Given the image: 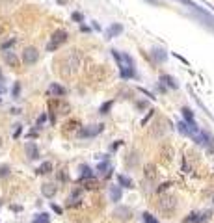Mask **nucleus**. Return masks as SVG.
Returning <instances> with one entry per match:
<instances>
[{"mask_svg": "<svg viewBox=\"0 0 214 223\" xmlns=\"http://www.w3.org/2000/svg\"><path fill=\"white\" fill-rule=\"evenodd\" d=\"M112 56L117 60V65H119V73H121V78L129 80L134 76V61L129 54H121L117 50H112Z\"/></svg>", "mask_w": 214, "mask_h": 223, "instance_id": "nucleus-1", "label": "nucleus"}, {"mask_svg": "<svg viewBox=\"0 0 214 223\" xmlns=\"http://www.w3.org/2000/svg\"><path fill=\"white\" fill-rule=\"evenodd\" d=\"M156 208L162 212V214H171L175 208H177V199L170 193H166V195H160L158 197V203H156Z\"/></svg>", "mask_w": 214, "mask_h": 223, "instance_id": "nucleus-2", "label": "nucleus"}, {"mask_svg": "<svg viewBox=\"0 0 214 223\" xmlns=\"http://www.w3.org/2000/svg\"><path fill=\"white\" fill-rule=\"evenodd\" d=\"M65 41H67V32H65V30H56V32L52 34V37H51L49 45H47V50H49V52L58 50Z\"/></svg>", "mask_w": 214, "mask_h": 223, "instance_id": "nucleus-3", "label": "nucleus"}, {"mask_svg": "<svg viewBox=\"0 0 214 223\" xmlns=\"http://www.w3.org/2000/svg\"><path fill=\"white\" fill-rule=\"evenodd\" d=\"M199 145H205V147H208V149H212L214 147V136H212V134L210 132H207V130H197L196 134H194V136H192Z\"/></svg>", "mask_w": 214, "mask_h": 223, "instance_id": "nucleus-4", "label": "nucleus"}, {"mask_svg": "<svg viewBox=\"0 0 214 223\" xmlns=\"http://www.w3.org/2000/svg\"><path fill=\"white\" fill-rule=\"evenodd\" d=\"M37 60H39V52H37L36 47H26L24 50H22V61H24L26 65H34Z\"/></svg>", "mask_w": 214, "mask_h": 223, "instance_id": "nucleus-5", "label": "nucleus"}, {"mask_svg": "<svg viewBox=\"0 0 214 223\" xmlns=\"http://www.w3.org/2000/svg\"><path fill=\"white\" fill-rule=\"evenodd\" d=\"M99 132H103V125H89V126H84L80 130V136L82 138H93V136H97Z\"/></svg>", "mask_w": 214, "mask_h": 223, "instance_id": "nucleus-6", "label": "nucleus"}, {"mask_svg": "<svg viewBox=\"0 0 214 223\" xmlns=\"http://www.w3.org/2000/svg\"><path fill=\"white\" fill-rule=\"evenodd\" d=\"M144 181L147 182V186H153L156 181V171H155V164H147L145 171H144Z\"/></svg>", "mask_w": 214, "mask_h": 223, "instance_id": "nucleus-7", "label": "nucleus"}, {"mask_svg": "<svg viewBox=\"0 0 214 223\" xmlns=\"http://www.w3.org/2000/svg\"><path fill=\"white\" fill-rule=\"evenodd\" d=\"M67 67H69V75H73L78 71V67H80V58L77 54H69L67 58Z\"/></svg>", "mask_w": 214, "mask_h": 223, "instance_id": "nucleus-8", "label": "nucleus"}, {"mask_svg": "<svg viewBox=\"0 0 214 223\" xmlns=\"http://www.w3.org/2000/svg\"><path fill=\"white\" fill-rule=\"evenodd\" d=\"M173 154H175L173 145H170V143H164V145L160 147V156H162V160H164V162H170V160L173 158Z\"/></svg>", "mask_w": 214, "mask_h": 223, "instance_id": "nucleus-9", "label": "nucleus"}, {"mask_svg": "<svg viewBox=\"0 0 214 223\" xmlns=\"http://www.w3.org/2000/svg\"><path fill=\"white\" fill-rule=\"evenodd\" d=\"M130 208H127V207H117L115 210H114V216L119 219V221H129L130 219Z\"/></svg>", "mask_w": 214, "mask_h": 223, "instance_id": "nucleus-10", "label": "nucleus"}, {"mask_svg": "<svg viewBox=\"0 0 214 223\" xmlns=\"http://www.w3.org/2000/svg\"><path fill=\"white\" fill-rule=\"evenodd\" d=\"M2 54H4V61H6L9 67L17 69V67H19V58H17V54H15V52H11V50H4Z\"/></svg>", "mask_w": 214, "mask_h": 223, "instance_id": "nucleus-11", "label": "nucleus"}, {"mask_svg": "<svg viewBox=\"0 0 214 223\" xmlns=\"http://www.w3.org/2000/svg\"><path fill=\"white\" fill-rule=\"evenodd\" d=\"M24 151H26V156H28L30 160L39 158V149H37V145H36L34 141H28V143L24 145Z\"/></svg>", "mask_w": 214, "mask_h": 223, "instance_id": "nucleus-12", "label": "nucleus"}, {"mask_svg": "<svg viewBox=\"0 0 214 223\" xmlns=\"http://www.w3.org/2000/svg\"><path fill=\"white\" fill-rule=\"evenodd\" d=\"M97 171H99V175H103V177H110V173H112L110 162H108V160H101L99 166H97Z\"/></svg>", "mask_w": 214, "mask_h": 223, "instance_id": "nucleus-13", "label": "nucleus"}, {"mask_svg": "<svg viewBox=\"0 0 214 223\" xmlns=\"http://www.w3.org/2000/svg\"><path fill=\"white\" fill-rule=\"evenodd\" d=\"M49 95H52V97H63L65 95V87L60 86V84H51L49 86Z\"/></svg>", "mask_w": 214, "mask_h": 223, "instance_id": "nucleus-14", "label": "nucleus"}, {"mask_svg": "<svg viewBox=\"0 0 214 223\" xmlns=\"http://www.w3.org/2000/svg\"><path fill=\"white\" fill-rule=\"evenodd\" d=\"M41 193H43L45 197H49V199H51V197H54V195H56V186H54V184H51V182H47V184H43V186H41Z\"/></svg>", "mask_w": 214, "mask_h": 223, "instance_id": "nucleus-15", "label": "nucleus"}, {"mask_svg": "<svg viewBox=\"0 0 214 223\" xmlns=\"http://www.w3.org/2000/svg\"><path fill=\"white\" fill-rule=\"evenodd\" d=\"M123 32V26L121 24H112L108 30H106V39H112V37H115V35H119Z\"/></svg>", "mask_w": 214, "mask_h": 223, "instance_id": "nucleus-16", "label": "nucleus"}, {"mask_svg": "<svg viewBox=\"0 0 214 223\" xmlns=\"http://www.w3.org/2000/svg\"><path fill=\"white\" fill-rule=\"evenodd\" d=\"M153 58H155L156 61L164 63L166 60H168V54H166V50H164V49H153Z\"/></svg>", "mask_w": 214, "mask_h": 223, "instance_id": "nucleus-17", "label": "nucleus"}, {"mask_svg": "<svg viewBox=\"0 0 214 223\" xmlns=\"http://www.w3.org/2000/svg\"><path fill=\"white\" fill-rule=\"evenodd\" d=\"M164 134H166V130L162 128V123H156V125L151 128V136H153V138H162Z\"/></svg>", "mask_w": 214, "mask_h": 223, "instance_id": "nucleus-18", "label": "nucleus"}, {"mask_svg": "<svg viewBox=\"0 0 214 223\" xmlns=\"http://www.w3.org/2000/svg\"><path fill=\"white\" fill-rule=\"evenodd\" d=\"M36 171H37V175H47V173L52 171V164H51V162H43Z\"/></svg>", "mask_w": 214, "mask_h": 223, "instance_id": "nucleus-19", "label": "nucleus"}, {"mask_svg": "<svg viewBox=\"0 0 214 223\" xmlns=\"http://www.w3.org/2000/svg\"><path fill=\"white\" fill-rule=\"evenodd\" d=\"M80 171H82V173H80V182H82V181H88V178H93V173H91V169H89L88 166H82Z\"/></svg>", "mask_w": 214, "mask_h": 223, "instance_id": "nucleus-20", "label": "nucleus"}, {"mask_svg": "<svg viewBox=\"0 0 214 223\" xmlns=\"http://www.w3.org/2000/svg\"><path fill=\"white\" fill-rule=\"evenodd\" d=\"M110 199L112 201H119L121 199V188L119 186H112L110 188Z\"/></svg>", "mask_w": 214, "mask_h": 223, "instance_id": "nucleus-21", "label": "nucleus"}, {"mask_svg": "<svg viewBox=\"0 0 214 223\" xmlns=\"http://www.w3.org/2000/svg\"><path fill=\"white\" fill-rule=\"evenodd\" d=\"M160 80L168 84V87H173V89H177V82H175V78H171L170 75H162V76H160Z\"/></svg>", "mask_w": 214, "mask_h": 223, "instance_id": "nucleus-22", "label": "nucleus"}, {"mask_svg": "<svg viewBox=\"0 0 214 223\" xmlns=\"http://www.w3.org/2000/svg\"><path fill=\"white\" fill-rule=\"evenodd\" d=\"M117 181H119V186H123V188H132V181L129 177H125V175H119Z\"/></svg>", "mask_w": 214, "mask_h": 223, "instance_id": "nucleus-23", "label": "nucleus"}, {"mask_svg": "<svg viewBox=\"0 0 214 223\" xmlns=\"http://www.w3.org/2000/svg\"><path fill=\"white\" fill-rule=\"evenodd\" d=\"M32 223H51V218H49V214H39L34 218Z\"/></svg>", "mask_w": 214, "mask_h": 223, "instance_id": "nucleus-24", "label": "nucleus"}, {"mask_svg": "<svg viewBox=\"0 0 214 223\" xmlns=\"http://www.w3.org/2000/svg\"><path fill=\"white\" fill-rule=\"evenodd\" d=\"M15 41H17L15 37H11V39H8L6 43H2V47H0V50H2V52H4V50H9V49L13 47V45H15Z\"/></svg>", "mask_w": 214, "mask_h": 223, "instance_id": "nucleus-25", "label": "nucleus"}, {"mask_svg": "<svg viewBox=\"0 0 214 223\" xmlns=\"http://www.w3.org/2000/svg\"><path fill=\"white\" fill-rule=\"evenodd\" d=\"M144 223H158V219L155 218V216H151V214H144Z\"/></svg>", "mask_w": 214, "mask_h": 223, "instance_id": "nucleus-26", "label": "nucleus"}, {"mask_svg": "<svg viewBox=\"0 0 214 223\" xmlns=\"http://www.w3.org/2000/svg\"><path fill=\"white\" fill-rule=\"evenodd\" d=\"M112 104H114L112 101H108V102H104V104L101 106V110H99V112H101V114H108V110L112 108Z\"/></svg>", "mask_w": 214, "mask_h": 223, "instance_id": "nucleus-27", "label": "nucleus"}, {"mask_svg": "<svg viewBox=\"0 0 214 223\" xmlns=\"http://www.w3.org/2000/svg\"><path fill=\"white\" fill-rule=\"evenodd\" d=\"M19 93H21V84H19V82H15V86H13V91H11L13 99H17V97H19Z\"/></svg>", "mask_w": 214, "mask_h": 223, "instance_id": "nucleus-28", "label": "nucleus"}, {"mask_svg": "<svg viewBox=\"0 0 214 223\" xmlns=\"http://www.w3.org/2000/svg\"><path fill=\"white\" fill-rule=\"evenodd\" d=\"M177 126H179V132H181V134H184V136H188V128H186V123H179Z\"/></svg>", "mask_w": 214, "mask_h": 223, "instance_id": "nucleus-29", "label": "nucleus"}, {"mask_svg": "<svg viewBox=\"0 0 214 223\" xmlns=\"http://www.w3.org/2000/svg\"><path fill=\"white\" fill-rule=\"evenodd\" d=\"M8 175H9V167L2 166V167H0V177H8Z\"/></svg>", "mask_w": 214, "mask_h": 223, "instance_id": "nucleus-30", "label": "nucleus"}, {"mask_svg": "<svg viewBox=\"0 0 214 223\" xmlns=\"http://www.w3.org/2000/svg\"><path fill=\"white\" fill-rule=\"evenodd\" d=\"M15 126H17V128H15V132H13V138L17 140V138L21 136V132H22V126H21V125H15Z\"/></svg>", "mask_w": 214, "mask_h": 223, "instance_id": "nucleus-31", "label": "nucleus"}, {"mask_svg": "<svg viewBox=\"0 0 214 223\" xmlns=\"http://www.w3.org/2000/svg\"><path fill=\"white\" fill-rule=\"evenodd\" d=\"M45 119H47V114H41V115L37 117V126H41V125L45 123Z\"/></svg>", "mask_w": 214, "mask_h": 223, "instance_id": "nucleus-32", "label": "nucleus"}, {"mask_svg": "<svg viewBox=\"0 0 214 223\" xmlns=\"http://www.w3.org/2000/svg\"><path fill=\"white\" fill-rule=\"evenodd\" d=\"M151 115H153V110H151V112H149V114H147V117H145V119H141V126H144V125H145V123L149 121V117H151Z\"/></svg>", "mask_w": 214, "mask_h": 223, "instance_id": "nucleus-33", "label": "nucleus"}, {"mask_svg": "<svg viewBox=\"0 0 214 223\" xmlns=\"http://www.w3.org/2000/svg\"><path fill=\"white\" fill-rule=\"evenodd\" d=\"M73 19H75L77 22H80V20H82V15H80V13H73Z\"/></svg>", "mask_w": 214, "mask_h": 223, "instance_id": "nucleus-34", "label": "nucleus"}, {"mask_svg": "<svg viewBox=\"0 0 214 223\" xmlns=\"http://www.w3.org/2000/svg\"><path fill=\"white\" fill-rule=\"evenodd\" d=\"M52 210H54V212H58V214H62V208H60V207H56V205H52Z\"/></svg>", "mask_w": 214, "mask_h": 223, "instance_id": "nucleus-35", "label": "nucleus"}, {"mask_svg": "<svg viewBox=\"0 0 214 223\" xmlns=\"http://www.w3.org/2000/svg\"><path fill=\"white\" fill-rule=\"evenodd\" d=\"M2 93H4V86H2V84H0V95H2Z\"/></svg>", "mask_w": 214, "mask_h": 223, "instance_id": "nucleus-36", "label": "nucleus"}, {"mask_svg": "<svg viewBox=\"0 0 214 223\" xmlns=\"http://www.w3.org/2000/svg\"><path fill=\"white\" fill-rule=\"evenodd\" d=\"M0 147H2V136H0Z\"/></svg>", "mask_w": 214, "mask_h": 223, "instance_id": "nucleus-37", "label": "nucleus"}]
</instances>
